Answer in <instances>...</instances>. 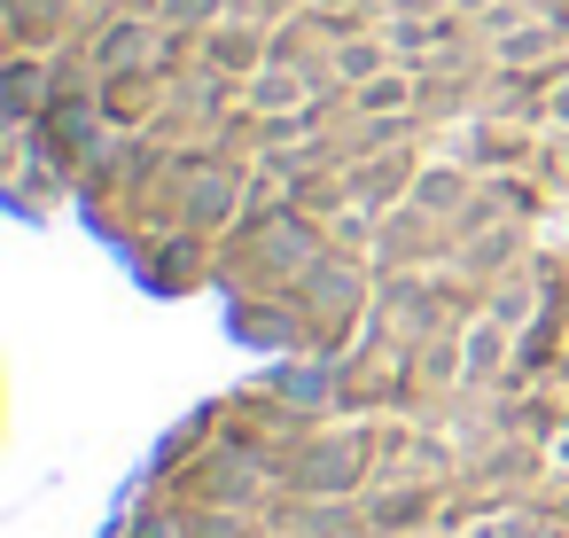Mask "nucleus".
<instances>
[{
    "label": "nucleus",
    "mask_w": 569,
    "mask_h": 538,
    "mask_svg": "<svg viewBox=\"0 0 569 538\" xmlns=\"http://www.w3.org/2000/svg\"><path fill=\"white\" fill-rule=\"evenodd\" d=\"M17 133L359 390H569V0H17Z\"/></svg>",
    "instance_id": "obj_1"
}]
</instances>
